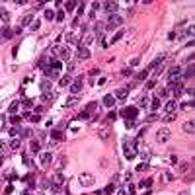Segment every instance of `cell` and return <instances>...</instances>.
Returning <instances> with one entry per match:
<instances>
[{"label": "cell", "mask_w": 195, "mask_h": 195, "mask_svg": "<svg viewBox=\"0 0 195 195\" xmlns=\"http://www.w3.org/2000/svg\"><path fill=\"white\" fill-rule=\"evenodd\" d=\"M150 107H152V109L160 107V100H158V98H154V100H152V104H150Z\"/></svg>", "instance_id": "32"}, {"label": "cell", "mask_w": 195, "mask_h": 195, "mask_svg": "<svg viewBox=\"0 0 195 195\" xmlns=\"http://www.w3.org/2000/svg\"><path fill=\"white\" fill-rule=\"evenodd\" d=\"M193 74H195V68L193 66H187L185 74H182V82H183V78H193Z\"/></svg>", "instance_id": "19"}, {"label": "cell", "mask_w": 195, "mask_h": 195, "mask_svg": "<svg viewBox=\"0 0 195 195\" xmlns=\"http://www.w3.org/2000/svg\"><path fill=\"white\" fill-rule=\"evenodd\" d=\"M104 8H105V10H107L109 14H115V12H117V8H119V4H117V2H105Z\"/></svg>", "instance_id": "10"}, {"label": "cell", "mask_w": 195, "mask_h": 195, "mask_svg": "<svg viewBox=\"0 0 195 195\" xmlns=\"http://www.w3.org/2000/svg\"><path fill=\"white\" fill-rule=\"evenodd\" d=\"M182 68L180 66H174V68H170V72H168V86H172V84H176V82H182Z\"/></svg>", "instance_id": "1"}, {"label": "cell", "mask_w": 195, "mask_h": 195, "mask_svg": "<svg viewBox=\"0 0 195 195\" xmlns=\"http://www.w3.org/2000/svg\"><path fill=\"white\" fill-rule=\"evenodd\" d=\"M31 152H39V143L37 141H33L31 143Z\"/></svg>", "instance_id": "36"}, {"label": "cell", "mask_w": 195, "mask_h": 195, "mask_svg": "<svg viewBox=\"0 0 195 195\" xmlns=\"http://www.w3.org/2000/svg\"><path fill=\"white\" fill-rule=\"evenodd\" d=\"M82 82H84V78H82V76H78L74 82H70V92H72V96H74V94H78V92L82 90Z\"/></svg>", "instance_id": "4"}, {"label": "cell", "mask_w": 195, "mask_h": 195, "mask_svg": "<svg viewBox=\"0 0 195 195\" xmlns=\"http://www.w3.org/2000/svg\"><path fill=\"white\" fill-rule=\"evenodd\" d=\"M39 88H41V92H43V94H49V92H51V80H41Z\"/></svg>", "instance_id": "11"}, {"label": "cell", "mask_w": 195, "mask_h": 195, "mask_svg": "<svg viewBox=\"0 0 195 195\" xmlns=\"http://www.w3.org/2000/svg\"><path fill=\"white\" fill-rule=\"evenodd\" d=\"M166 94H168V90H166V88H162V90H158V96H166Z\"/></svg>", "instance_id": "51"}, {"label": "cell", "mask_w": 195, "mask_h": 195, "mask_svg": "<svg viewBox=\"0 0 195 195\" xmlns=\"http://www.w3.org/2000/svg\"><path fill=\"white\" fill-rule=\"evenodd\" d=\"M33 131L31 129H26V131H22V139H26V136H31Z\"/></svg>", "instance_id": "38"}, {"label": "cell", "mask_w": 195, "mask_h": 195, "mask_svg": "<svg viewBox=\"0 0 195 195\" xmlns=\"http://www.w3.org/2000/svg\"><path fill=\"white\" fill-rule=\"evenodd\" d=\"M117 195H127V193H125L123 189H121V191H117Z\"/></svg>", "instance_id": "55"}, {"label": "cell", "mask_w": 195, "mask_h": 195, "mask_svg": "<svg viewBox=\"0 0 195 195\" xmlns=\"http://www.w3.org/2000/svg\"><path fill=\"white\" fill-rule=\"evenodd\" d=\"M78 119H84V121H86V119H90V113H86V111H84V113H80V115H78Z\"/></svg>", "instance_id": "44"}, {"label": "cell", "mask_w": 195, "mask_h": 195, "mask_svg": "<svg viewBox=\"0 0 195 195\" xmlns=\"http://www.w3.org/2000/svg\"><path fill=\"white\" fill-rule=\"evenodd\" d=\"M65 6H66V10H68V12H74V8L78 6V2H66Z\"/></svg>", "instance_id": "28"}, {"label": "cell", "mask_w": 195, "mask_h": 195, "mask_svg": "<svg viewBox=\"0 0 195 195\" xmlns=\"http://www.w3.org/2000/svg\"><path fill=\"white\" fill-rule=\"evenodd\" d=\"M180 195H187V193H180Z\"/></svg>", "instance_id": "59"}, {"label": "cell", "mask_w": 195, "mask_h": 195, "mask_svg": "<svg viewBox=\"0 0 195 195\" xmlns=\"http://www.w3.org/2000/svg\"><path fill=\"white\" fill-rule=\"evenodd\" d=\"M148 185H152L150 180H143V182H141V187H148Z\"/></svg>", "instance_id": "41"}, {"label": "cell", "mask_w": 195, "mask_h": 195, "mask_svg": "<svg viewBox=\"0 0 195 195\" xmlns=\"http://www.w3.org/2000/svg\"><path fill=\"white\" fill-rule=\"evenodd\" d=\"M66 43H70V45H74V43H78L76 35H74V33H68V35H66Z\"/></svg>", "instance_id": "22"}, {"label": "cell", "mask_w": 195, "mask_h": 195, "mask_svg": "<svg viewBox=\"0 0 195 195\" xmlns=\"http://www.w3.org/2000/svg\"><path fill=\"white\" fill-rule=\"evenodd\" d=\"M174 119H176L174 113H166V117H164V121H166V123H168V121H174Z\"/></svg>", "instance_id": "37"}, {"label": "cell", "mask_w": 195, "mask_h": 195, "mask_svg": "<svg viewBox=\"0 0 195 195\" xmlns=\"http://www.w3.org/2000/svg\"><path fill=\"white\" fill-rule=\"evenodd\" d=\"M146 105H148V98H141V102H139V107H146Z\"/></svg>", "instance_id": "30"}, {"label": "cell", "mask_w": 195, "mask_h": 195, "mask_svg": "<svg viewBox=\"0 0 195 195\" xmlns=\"http://www.w3.org/2000/svg\"><path fill=\"white\" fill-rule=\"evenodd\" d=\"M123 24V18L121 16H117V14H113L109 18V22H107V29H113V27H119Z\"/></svg>", "instance_id": "3"}, {"label": "cell", "mask_w": 195, "mask_h": 195, "mask_svg": "<svg viewBox=\"0 0 195 195\" xmlns=\"http://www.w3.org/2000/svg\"><path fill=\"white\" fill-rule=\"evenodd\" d=\"M168 139H170V129H160L156 133V141L158 143H166Z\"/></svg>", "instance_id": "5"}, {"label": "cell", "mask_w": 195, "mask_h": 195, "mask_svg": "<svg viewBox=\"0 0 195 195\" xmlns=\"http://www.w3.org/2000/svg\"><path fill=\"white\" fill-rule=\"evenodd\" d=\"M29 119H31L33 123H37V121H39V119H41V117H39V115H37V113H35V115H31V117H29Z\"/></svg>", "instance_id": "47"}, {"label": "cell", "mask_w": 195, "mask_h": 195, "mask_svg": "<svg viewBox=\"0 0 195 195\" xmlns=\"http://www.w3.org/2000/svg\"><path fill=\"white\" fill-rule=\"evenodd\" d=\"M0 18H2V22H4V24H8V22H10V12H8L6 8H0Z\"/></svg>", "instance_id": "17"}, {"label": "cell", "mask_w": 195, "mask_h": 195, "mask_svg": "<svg viewBox=\"0 0 195 195\" xmlns=\"http://www.w3.org/2000/svg\"><path fill=\"white\" fill-rule=\"evenodd\" d=\"M29 22H31V14H27V16H24V18H22V26L26 27Z\"/></svg>", "instance_id": "29"}, {"label": "cell", "mask_w": 195, "mask_h": 195, "mask_svg": "<svg viewBox=\"0 0 195 195\" xmlns=\"http://www.w3.org/2000/svg\"><path fill=\"white\" fill-rule=\"evenodd\" d=\"M146 76H148V72H146V70L139 72V74H136V82H141V80H146Z\"/></svg>", "instance_id": "27"}, {"label": "cell", "mask_w": 195, "mask_h": 195, "mask_svg": "<svg viewBox=\"0 0 195 195\" xmlns=\"http://www.w3.org/2000/svg\"><path fill=\"white\" fill-rule=\"evenodd\" d=\"M127 94H129V90H127V88H119V90H115L113 98H119V100H125V98H127Z\"/></svg>", "instance_id": "12"}, {"label": "cell", "mask_w": 195, "mask_h": 195, "mask_svg": "<svg viewBox=\"0 0 195 195\" xmlns=\"http://www.w3.org/2000/svg\"><path fill=\"white\" fill-rule=\"evenodd\" d=\"M8 148H10V146H8L6 143H0V154H4V152H6Z\"/></svg>", "instance_id": "35"}, {"label": "cell", "mask_w": 195, "mask_h": 195, "mask_svg": "<svg viewBox=\"0 0 195 195\" xmlns=\"http://www.w3.org/2000/svg\"><path fill=\"white\" fill-rule=\"evenodd\" d=\"M53 160V156L49 154V152H45V154H41V166H49Z\"/></svg>", "instance_id": "15"}, {"label": "cell", "mask_w": 195, "mask_h": 195, "mask_svg": "<svg viewBox=\"0 0 195 195\" xmlns=\"http://www.w3.org/2000/svg\"><path fill=\"white\" fill-rule=\"evenodd\" d=\"M136 170H139V172H144V170H148V164H141Z\"/></svg>", "instance_id": "46"}, {"label": "cell", "mask_w": 195, "mask_h": 195, "mask_svg": "<svg viewBox=\"0 0 195 195\" xmlns=\"http://www.w3.org/2000/svg\"><path fill=\"white\" fill-rule=\"evenodd\" d=\"M22 195H29V193H27V191H24V193H22Z\"/></svg>", "instance_id": "57"}, {"label": "cell", "mask_w": 195, "mask_h": 195, "mask_svg": "<svg viewBox=\"0 0 195 195\" xmlns=\"http://www.w3.org/2000/svg\"><path fill=\"white\" fill-rule=\"evenodd\" d=\"M8 111H10V113H16V111H18V102H14V104L8 107Z\"/></svg>", "instance_id": "34"}, {"label": "cell", "mask_w": 195, "mask_h": 195, "mask_svg": "<svg viewBox=\"0 0 195 195\" xmlns=\"http://www.w3.org/2000/svg\"><path fill=\"white\" fill-rule=\"evenodd\" d=\"M8 135H10V136H14V139H16V136H18V129H14V127H12V129L8 131Z\"/></svg>", "instance_id": "40"}, {"label": "cell", "mask_w": 195, "mask_h": 195, "mask_svg": "<svg viewBox=\"0 0 195 195\" xmlns=\"http://www.w3.org/2000/svg\"><path fill=\"white\" fill-rule=\"evenodd\" d=\"M164 109H166V113H174V109H176V102H168V104L164 105Z\"/></svg>", "instance_id": "20"}, {"label": "cell", "mask_w": 195, "mask_h": 195, "mask_svg": "<svg viewBox=\"0 0 195 195\" xmlns=\"http://www.w3.org/2000/svg\"><path fill=\"white\" fill-rule=\"evenodd\" d=\"M80 183H82V185H92V183H94V176L92 174H82L80 176Z\"/></svg>", "instance_id": "7"}, {"label": "cell", "mask_w": 195, "mask_h": 195, "mask_svg": "<svg viewBox=\"0 0 195 195\" xmlns=\"http://www.w3.org/2000/svg\"><path fill=\"white\" fill-rule=\"evenodd\" d=\"M51 136L55 139V141H63V139H65V135H63L61 131H53V133H51Z\"/></svg>", "instance_id": "23"}, {"label": "cell", "mask_w": 195, "mask_h": 195, "mask_svg": "<svg viewBox=\"0 0 195 195\" xmlns=\"http://www.w3.org/2000/svg\"><path fill=\"white\" fill-rule=\"evenodd\" d=\"M24 164H31V160H29V156L24 154Z\"/></svg>", "instance_id": "52"}, {"label": "cell", "mask_w": 195, "mask_h": 195, "mask_svg": "<svg viewBox=\"0 0 195 195\" xmlns=\"http://www.w3.org/2000/svg\"><path fill=\"white\" fill-rule=\"evenodd\" d=\"M45 18L47 20H55V12H53V10H45Z\"/></svg>", "instance_id": "31"}, {"label": "cell", "mask_w": 195, "mask_h": 195, "mask_svg": "<svg viewBox=\"0 0 195 195\" xmlns=\"http://www.w3.org/2000/svg\"><path fill=\"white\" fill-rule=\"evenodd\" d=\"M90 57V49L86 45H80V49H78V58H88Z\"/></svg>", "instance_id": "8"}, {"label": "cell", "mask_w": 195, "mask_h": 195, "mask_svg": "<svg viewBox=\"0 0 195 195\" xmlns=\"http://www.w3.org/2000/svg\"><path fill=\"white\" fill-rule=\"evenodd\" d=\"M136 107H125L123 111H121V117H125V119H133V117H136Z\"/></svg>", "instance_id": "6"}, {"label": "cell", "mask_w": 195, "mask_h": 195, "mask_svg": "<svg viewBox=\"0 0 195 195\" xmlns=\"http://www.w3.org/2000/svg\"><path fill=\"white\" fill-rule=\"evenodd\" d=\"M183 131H185V133H189V135H193V131H195L193 121H185V123H183Z\"/></svg>", "instance_id": "16"}, {"label": "cell", "mask_w": 195, "mask_h": 195, "mask_svg": "<svg viewBox=\"0 0 195 195\" xmlns=\"http://www.w3.org/2000/svg\"><path fill=\"white\" fill-rule=\"evenodd\" d=\"M111 191H113V185H107V187L104 189V193H105V195H107V193H111Z\"/></svg>", "instance_id": "49"}, {"label": "cell", "mask_w": 195, "mask_h": 195, "mask_svg": "<svg viewBox=\"0 0 195 195\" xmlns=\"http://www.w3.org/2000/svg\"><path fill=\"white\" fill-rule=\"evenodd\" d=\"M154 86H156V80L152 78V80H148V82H146V90H152Z\"/></svg>", "instance_id": "33"}, {"label": "cell", "mask_w": 195, "mask_h": 195, "mask_svg": "<svg viewBox=\"0 0 195 195\" xmlns=\"http://www.w3.org/2000/svg\"><path fill=\"white\" fill-rule=\"evenodd\" d=\"M39 24H41V22H39V20H35V22L31 24V29H37V27H39Z\"/></svg>", "instance_id": "48"}, {"label": "cell", "mask_w": 195, "mask_h": 195, "mask_svg": "<svg viewBox=\"0 0 195 195\" xmlns=\"http://www.w3.org/2000/svg\"><path fill=\"white\" fill-rule=\"evenodd\" d=\"M43 72H45L49 78H58V72L53 70V68H49V66H45V68H43Z\"/></svg>", "instance_id": "18"}, {"label": "cell", "mask_w": 195, "mask_h": 195, "mask_svg": "<svg viewBox=\"0 0 195 195\" xmlns=\"http://www.w3.org/2000/svg\"><path fill=\"white\" fill-rule=\"evenodd\" d=\"M78 104V98L76 96H70L68 100H66V107H70V105H76Z\"/></svg>", "instance_id": "24"}, {"label": "cell", "mask_w": 195, "mask_h": 195, "mask_svg": "<svg viewBox=\"0 0 195 195\" xmlns=\"http://www.w3.org/2000/svg\"><path fill=\"white\" fill-rule=\"evenodd\" d=\"M102 102H104L105 107H111V105L115 104V98L111 96V94H107V96H104V100H102Z\"/></svg>", "instance_id": "14"}, {"label": "cell", "mask_w": 195, "mask_h": 195, "mask_svg": "<svg viewBox=\"0 0 195 195\" xmlns=\"http://www.w3.org/2000/svg\"><path fill=\"white\" fill-rule=\"evenodd\" d=\"M135 191H136V187H135V185H133V183H131V185H129V195H133V193H135Z\"/></svg>", "instance_id": "50"}, {"label": "cell", "mask_w": 195, "mask_h": 195, "mask_svg": "<svg viewBox=\"0 0 195 195\" xmlns=\"http://www.w3.org/2000/svg\"><path fill=\"white\" fill-rule=\"evenodd\" d=\"M0 33H2V37H4V39H10V37H12V29H10V27H4V29H2V31H0Z\"/></svg>", "instance_id": "21"}, {"label": "cell", "mask_w": 195, "mask_h": 195, "mask_svg": "<svg viewBox=\"0 0 195 195\" xmlns=\"http://www.w3.org/2000/svg\"><path fill=\"white\" fill-rule=\"evenodd\" d=\"M53 53H57L61 61H68L70 58V51H68V47H53Z\"/></svg>", "instance_id": "2"}, {"label": "cell", "mask_w": 195, "mask_h": 195, "mask_svg": "<svg viewBox=\"0 0 195 195\" xmlns=\"http://www.w3.org/2000/svg\"><path fill=\"white\" fill-rule=\"evenodd\" d=\"M0 166H2V158H0Z\"/></svg>", "instance_id": "58"}, {"label": "cell", "mask_w": 195, "mask_h": 195, "mask_svg": "<svg viewBox=\"0 0 195 195\" xmlns=\"http://www.w3.org/2000/svg\"><path fill=\"white\" fill-rule=\"evenodd\" d=\"M55 18H57V22H63V18H65V14H63V12H57V14H55Z\"/></svg>", "instance_id": "43"}, {"label": "cell", "mask_w": 195, "mask_h": 195, "mask_svg": "<svg viewBox=\"0 0 195 195\" xmlns=\"http://www.w3.org/2000/svg\"><path fill=\"white\" fill-rule=\"evenodd\" d=\"M49 185H51V182H41V187H43V189H47Z\"/></svg>", "instance_id": "53"}, {"label": "cell", "mask_w": 195, "mask_h": 195, "mask_svg": "<svg viewBox=\"0 0 195 195\" xmlns=\"http://www.w3.org/2000/svg\"><path fill=\"white\" fill-rule=\"evenodd\" d=\"M183 92V82H176V84H172V94L174 96H180Z\"/></svg>", "instance_id": "9"}, {"label": "cell", "mask_w": 195, "mask_h": 195, "mask_svg": "<svg viewBox=\"0 0 195 195\" xmlns=\"http://www.w3.org/2000/svg\"><path fill=\"white\" fill-rule=\"evenodd\" d=\"M2 125H4V119H2V117H0V127H2Z\"/></svg>", "instance_id": "56"}, {"label": "cell", "mask_w": 195, "mask_h": 195, "mask_svg": "<svg viewBox=\"0 0 195 195\" xmlns=\"http://www.w3.org/2000/svg\"><path fill=\"white\" fill-rule=\"evenodd\" d=\"M20 143H22L20 139H14V141H12V143H10V144H8V146H10V148H12V150H16V148H20Z\"/></svg>", "instance_id": "25"}, {"label": "cell", "mask_w": 195, "mask_h": 195, "mask_svg": "<svg viewBox=\"0 0 195 195\" xmlns=\"http://www.w3.org/2000/svg\"><path fill=\"white\" fill-rule=\"evenodd\" d=\"M125 156H127L129 160H133V158L136 156V152H135V150H131V148H125Z\"/></svg>", "instance_id": "26"}, {"label": "cell", "mask_w": 195, "mask_h": 195, "mask_svg": "<svg viewBox=\"0 0 195 195\" xmlns=\"http://www.w3.org/2000/svg\"><path fill=\"white\" fill-rule=\"evenodd\" d=\"M72 82V78H70V74H65L63 78H58V86L61 88H65V86H68Z\"/></svg>", "instance_id": "13"}, {"label": "cell", "mask_w": 195, "mask_h": 195, "mask_svg": "<svg viewBox=\"0 0 195 195\" xmlns=\"http://www.w3.org/2000/svg\"><path fill=\"white\" fill-rule=\"evenodd\" d=\"M121 37H123V29H121V31L117 33V35H115V37H113V39H111V41H113V43H115V41H119V39H121Z\"/></svg>", "instance_id": "42"}, {"label": "cell", "mask_w": 195, "mask_h": 195, "mask_svg": "<svg viewBox=\"0 0 195 195\" xmlns=\"http://www.w3.org/2000/svg\"><path fill=\"white\" fill-rule=\"evenodd\" d=\"M189 168V164L187 162H183V164H180V172H185V170Z\"/></svg>", "instance_id": "45"}, {"label": "cell", "mask_w": 195, "mask_h": 195, "mask_svg": "<svg viewBox=\"0 0 195 195\" xmlns=\"http://www.w3.org/2000/svg\"><path fill=\"white\" fill-rule=\"evenodd\" d=\"M24 105H26V107H31V105H33L31 100H26V102H24Z\"/></svg>", "instance_id": "54"}, {"label": "cell", "mask_w": 195, "mask_h": 195, "mask_svg": "<svg viewBox=\"0 0 195 195\" xmlns=\"http://www.w3.org/2000/svg\"><path fill=\"white\" fill-rule=\"evenodd\" d=\"M10 121H12V123H20V121H22V117H20V115H12V117H10Z\"/></svg>", "instance_id": "39"}]
</instances>
